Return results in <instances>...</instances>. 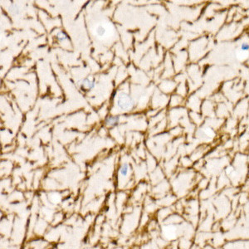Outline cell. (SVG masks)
Segmentation results:
<instances>
[{
    "label": "cell",
    "instance_id": "cell-3",
    "mask_svg": "<svg viewBox=\"0 0 249 249\" xmlns=\"http://www.w3.org/2000/svg\"><path fill=\"white\" fill-rule=\"evenodd\" d=\"M82 86L86 89H92L95 86V82L93 81H90L88 78H86V79L83 80Z\"/></svg>",
    "mask_w": 249,
    "mask_h": 249
},
{
    "label": "cell",
    "instance_id": "cell-5",
    "mask_svg": "<svg viewBox=\"0 0 249 249\" xmlns=\"http://www.w3.org/2000/svg\"><path fill=\"white\" fill-rule=\"evenodd\" d=\"M57 38L59 42H63V41H65V40H67V39H68V36H67V35H66V33H64L63 32H60V33H57Z\"/></svg>",
    "mask_w": 249,
    "mask_h": 249
},
{
    "label": "cell",
    "instance_id": "cell-8",
    "mask_svg": "<svg viewBox=\"0 0 249 249\" xmlns=\"http://www.w3.org/2000/svg\"><path fill=\"white\" fill-rule=\"evenodd\" d=\"M241 49L242 51H247L249 49V44L247 42H243L242 44L241 45Z\"/></svg>",
    "mask_w": 249,
    "mask_h": 249
},
{
    "label": "cell",
    "instance_id": "cell-6",
    "mask_svg": "<svg viewBox=\"0 0 249 249\" xmlns=\"http://www.w3.org/2000/svg\"><path fill=\"white\" fill-rule=\"evenodd\" d=\"M128 169H129V166H128L127 164H124L121 166V168H120V174H121L123 176L127 175Z\"/></svg>",
    "mask_w": 249,
    "mask_h": 249
},
{
    "label": "cell",
    "instance_id": "cell-2",
    "mask_svg": "<svg viewBox=\"0 0 249 249\" xmlns=\"http://www.w3.org/2000/svg\"><path fill=\"white\" fill-rule=\"evenodd\" d=\"M120 120V116H109L106 119V124L108 126H114L118 124Z\"/></svg>",
    "mask_w": 249,
    "mask_h": 249
},
{
    "label": "cell",
    "instance_id": "cell-1",
    "mask_svg": "<svg viewBox=\"0 0 249 249\" xmlns=\"http://www.w3.org/2000/svg\"><path fill=\"white\" fill-rule=\"evenodd\" d=\"M117 105L122 110H131L134 107V101L128 94L122 92L118 96Z\"/></svg>",
    "mask_w": 249,
    "mask_h": 249
},
{
    "label": "cell",
    "instance_id": "cell-4",
    "mask_svg": "<svg viewBox=\"0 0 249 249\" xmlns=\"http://www.w3.org/2000/svg\"><path fill=\"white\" fill-rule=\"evenodd\" d=\"M96 34H97L98 36H103V35H105V33H106L107 30H106V28H105V27L100 25V26H98L97 28H96Z\"/></svg>",
    "mask_w": 249,
    "mask_h": 249
},
{
    "label": "cell",
    "instance_id": "cell-7",
    "mask_svg": "<svg viewBox=\"0 0 249 249\" xmlns=\"http://www.w3.org/2000/svg\"><path fill=\"white\" fill-rule=\"evenodd\" d=\"M9 11H10L11 13H13L14 15L16 14H18L19 13V9H18V7L15 4H12V5L9 7Z\"/></svg>",
    "mask_w": 249,
    "mask_h": 249
}]
</instances>
